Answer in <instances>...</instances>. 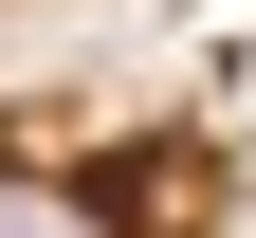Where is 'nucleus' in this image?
Masks as SVG:
<instances>
[{
    "label": "nucleus",
    "mask_w": 256,
    "mask_h": 238,
    "mask_svg": "<svg viewBox=\"0 0 256 238\" xmlns=\"http://www.w3.org/2000/svg\"><path fill=\"white\" fill-rule=\"evenodd\" d=\"M92 238H202L220 220V147H183V128H146V147H128V165H92Z\"/></svg>",
    "instance_id": "obj_1"
},
{
    "label": "nucleus",
    "mask_w": 256,
    "mask_h": 238,
    "mask_svg": "<svg viewBox=\"0 0 256 238\" xmlns=\"http://www.w3.org/2000/svg\"><path fill=\"white\" fill-rule=\"evenodd\" d=\"M0 238H92V201H55V183H0Z\"/></svg>",
    "instance_id": "obj_2"
}]
</instances>
